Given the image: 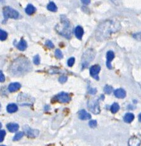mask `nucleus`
<instances>
[{
  "label": "nucleus",
  "mask_w": 141,
  "mask_h": 146,
  "mask_svg": "<svg viewBox=\"0 0 141 146\" xmlns=\"http://www.w3.org/2000/svg\"><path fill=\"white\" fill-rule=\"evenodd\" d=\"M121 29L120 23L113 20H106L98 26L96 31L95 37L99 41H102L109 38L111 35Z\"/></svg>",
  "instance_id": "nucleus-1"
},
{
  "label": "nucleus",
  "mask_w": 141,
  "mask_h": 146,
  "mask_svg": "<svg viewBox=\"0 0 141 146\" xmlns=\"http://www.w3.org/2000/svg\"><path fill=\"white\" fill-rule=\"evenodd\" d=\"M32 66L31 63L25 58H19L14 61L10 66L11 74L13 76H20L29 72Z\"/></svg>",
  "instance_id": "nucleus-2"
},
{
  "label": "nucleus",
  "mask_w": 141,
  "mask_h": 146,
  "mask_svg": "<svg viewBox=\"0 0 141 146\" xmlns=\"http://www.w3.org/2000/svg\"><path fill=\"white\" fill-rule=\"evenodd\" d=\"M56 29L58 33L61 36L70 39L72 36V28L70 24L65 17L62 16L61 17V24L58 25Z\"/></svg>",
  "instance_id": "nucleus-3"
},
{
  "label": "nucleus",
  "mask_w": 141,
  "mask_h": 146,
  "mask_svg": "<svg viewBox=\"0 0 141 146\" xmlns=\"http://www.w3.org/2000/svg\"><path fill=\"white\" fill-rule=\"evenodd\" d=\"M3 15L5 19H17L19 18L20 15L17 10L13 9L9 7H5L3 8Z\"/></svg>",
  "instance_id": "nucleus-4"
},
{
  "label": "nucleus",
  "mask_w": 141,
  "mask_h": 146,
  "mask_svg": "<svg viewBox=\"0 0 141 146\" xmlns=\"http://www.w3.org/2000/svg\"><path fill=\"white\" fill-rule=\"evenodd\" d=\"M94 52L92 49H89V50L85 52L83 57H82V67L83 68L87 67L89 65L90 61L94 59Z\"/></svg>",
  "instance_id": "nucleus-5"
},
{
  "label": "nucleus",
  "mask_w": 141,
  "mask_h": 146,
  "mask_svg": "<svg viewBox=\"0 0 141 146\" xmlns=\"http://www.w3.org/2000/svg\"><path fill=\"white\" fill-rule=\"evenodd\" d=\"M87 106L90 111L95 115H98L100 113V108H99L98 100H92L89 101Z\"/></svg>",
  "instance_id": "nucleus-6"
},
{
  "label": "nucleus",
  "mask_w": 141,
  "mask_h": 146,
  "mask_svg": "<svg viewBox=\"0 0 141 146\" xmlns=\"http://www.w3.org/2000/svg\"><path fill=\"white\" fill-rule=\"evenodd\" d=\"M55 99L61 103H68L71 98L67 93L61 92L55 96Z\"/></svg>",
  "instance_id": "nucleus-7"
},
{
  "label": "nucleus",
  "mask_w": 141,
  "mask_h": 146,
  "mask_svg": "<svg viewBox=\"0 0 141 146\" xmlns=\"http://www.w3.org/2000/svg\"><path fill=\"white\" fill-rule=\"evenodd\" d=\"M23 130H24V132L26 135L29 137H32V138L36 137L39 133V132L38 130H33L28 126L23 127Z\"/></svg>",
  "instance_id": "nucleus-8"
},
{
  "label": "nucleus",
  "mask_w": 141,
  "mask_h": 146,
  "mask_svg": "<svg viewBox=\"0 0 141 146\" xmlns=\"http://www.w3.org/2000/svg\"><path fill=\"white\" fill-rule=\"evenodd\" d=\"M101 70V66L98 65H93L90 68V75L96 80H99L98 74Z\"/></svg>",
  "instance_id": "nucleus-9"
},
{
  "label": "nucleus",
  "mask_w": 141,
  "mask_h": 146,
  "mask_svg": "<svg viewBox=\"0 0 141 146\" xmlns=\"http://www.w3.org/2000/svg\"><path fill=\"white\" fill-rule=\"evenodd\" d=\"M78 118L82 120H86V119H89L91 118V115L88 113L86 110H80L78 113Z\"/></svg>",
  "instance_id": "nucleus-10"
},
{
  "label": "nucleus",
  "mask_w": 141,
  "mask_h": 146,
  "mask_svg": "<svg viewBox=\"0 0 141 146\" xmlns=\"http://www.w3.org/2000/svg\"><path fill=\"white\" fill-rule=\"evenodd\" d=\"M114 96L117 98L123 99L126 96V92L124 89H118L114 92Z\"/></svg>",
  "instance_id": "nucleus-11"
},
{
  "label": "nucleus",
  "mask_w": 141,
  "mask_h": 146,
  "mask_svg": "<svg viewBox=\"0 0 141 146\" xmlns=\"http://www.w3.org/2000/svg\"><path fill=\"white\" fill-rule=\"evenodd\" d=\"M20 87H21V85L20 83L18 82H14L10 84L9 86H8V90L10 92H14L18 90Z\"/></svg>",
  "instance_id": "nucleus-12"
},
{
  "label": "nucleus",
  "mask_w": 141,
  "mask_h": 146,
  "mask_svg": "<svg viewBox=\"0 0 141 146\" xmlns=\"http://www.w3.org/2000/svg\"><path fill=\"white\" fill-rule=\"evenodd\" d=\"M74 33L75 36L77 39H82V36H83L84 35V30L82 27H80V26H77V27L75 29Z\"/></svg>",
  "instance_id": "nucleus-13"
},
{
  "label": "nucleus",
  "mask_w": 141,
  "mask_h": 146,
  "mask_svg": "<svg viewBox=\"0 0 141 146\" xmlns=\"http://www.w3.org/2000/svg\"><path fill=\"white\" fill-rule=\"evenodd\" d=\"M7 129L10 131V132H15L19 128V125L17 123H8L7 125Z\"/></svg>",
  "instance_id": "nucleus-14"
},
{
  "label": "nucleus",
  "mask_w": 141,
  "mask_h": 146,
  "mask_svg": "<svg viewBox=\"0 0 141 146\" xmlns=\"http://www.w3.org/2000/svg\"><path fill=\"white\" fill-rule=\"evenodd\" d=\"M7 110L8 113H13L16 112L18 110V107H17L15 104H8L7 108Z\"/></svg>",
  "instance_id": "nucleus-15"
},
{
  "label": "nucleus",
  "mask_w": 141,
  "mask_h": 146,
  "mask_svg": "<svg viewBox=\"0 0 141 146\" xmlns=\"http://www.w3.org/2000/svg\"><path fill=\"white\" fill-rule=\"evenodd\" d=\"M27 42L25 40L21 39V40L19 42L18 44H17V47L19 49L20 51H24L27 48Z\"/></svg>",
  "instance_id": "nucleus-16"
},
{
  "label": "nucleus",
  "mask_w": 141,
  "mask_h": 146,
  "mask_svg": "<svg viewBox=\"0 0 141 146\" xmlns=\"http://www.w3.org/2000/svg\"><path fill=\"white\" fill-rule=\"evenodd\" d=\"M134 114L128 113H127L126 115L124 116V118H123V120H124L125 122L127 123H130L132 121L134 120Z\"/></svg>",
  "instance_id": "nucleus-17"
},
{
  "label": "nucleus",
  "mask_w": 141,
  "mask_h": 146,
  "mask_svg": "<svg viewBox=\"0 0 141 146\" xmlns=\"http://www.w3.org/2000/svg\"><path fill=\"white\" fill-rule=\"evenodd\" d=\"M35 11H36V8H35L32 5H28L27 7L25 8V12L27 15H32Z\"/></svg>",
  "instance_id": "nucleus-18"
},
{
  "label": "nucleus",
  "mask_w": 141,
  "mask_h": 146,
  "mask_svg": "<svg viewBox=\"0 0 141 146\" xmlns=\"http://www.w3.org/2000/svg\"><path fill=\"white\" fill-rule=\"evenodd\" d=\"M47 8L49 11H53V12H55V11H57V7L53 2H50L48 4V5L47 6Z\"/></svg>",
  "instance_id": "nucleus-19"
},
{
  "label": "nucleus",
  "mask_w": 141,
  "mask_h": 146,
  "mask_svg": "<svg viewBox=\"0 0 141 146\" xmlns=\"http://www.w3.org/2000/svg\"><path fill=\"white\" fill-rule=\"evenodd\" d=\"M114 58V54L112 51H109L106 54V59L107 61L106 62L111 63V61H112Z\"/></svg>",
  "instance_id": "nucleus-20"
},
{
  "label": "nucleus",
  "mask_w": 141,
  "mask_h": 146,
  "mask_svg": "<svg viewBox=\"0 0 141 146\" xmlns=\"http://www.w3.org/2000/svg\"><path fill=\"white\" fill-rule=\"evenodd\" d=\"M120 109V106L118 103H113L111 107V111L112 113H116Z\"/></svg>",
  "instance_id": "nucleus-21"
},
{
  "label": "nucleus",
  "mask_w": 141,
  "mask_h": 146,
  "mask_svg": "<svg viewBox=\"0 0 141 146\" xmlns=\"http://www.w3.org/2000/svg\"><path fill=\"white\" fill-rule=\"evenodd\" d=\"M134 141H133V140L130 139V141H129V142H128L129 145H140V141L139 139L137 138H135V139H134Z\"/></svg>",
  "instance_id": "nucleus-22"
},
{
  "label": "nucleus",
  "mask_w": 141,
  "mask_h": 146,
  "mask_svg": "<svg viewBox=\"0 0 141 146\" xmlns=\"http://www.w3.org/2000/svg\"><path fill=\"white\" fill-rule=\"evenodd\" d=\"M8 37V34L7 33V32H5L3 30L0 31V39L1 40H5L7 39V38Z\"/></svg>",
  "instance_id": "nucleus-23"
},
{
  "label": "nucleus",
  "mask_w": 141,
  "mask_h": 146,
  "mask_svg": "<svg viewBox=\"0 0 141 146\" xmlns=\"http://www.w3.org/2000/svg\"><path fill=\"white\" fill-rule=\"evenodd\" d=\"M23 135H24V134H23V132H18L17 133H16L15 135L14 136L13 141H19L20 139H21L22 138Z\"/></svg>",
  "instance_id": "nucleus-24"
},
{
  "label": "nucleus",
  "mask_w": 141,
  "mask_h": 146,
  "mask_svg": "<svg viewBox=\"0 0 141 146\" xmlns=\"http://www.w3.org/2000/svg\"><path fill=\"white\" fill-rule=\"evenodd\" d=\"M112 90H113L112 87H111L110 86H106L104 87V92L107 94H110L111 92H112Z\"/></svg>",
  "instance_id": "nucleus-25"
},
{
  "label": "nucleus",
  "mask_w": 141,
  "mask_h": 146,
  "mask_svg": "<svg viewBox=\"0 0 141 146\" xmlns=\"http://www.w3.org/2000/svg\"><path fill=\"white\" fill-rule=\"evenodd\" d=\"M55 56L57 57L58 59H61L63 58V54L60 49H57L55 51Z\"/></svg>",
  "instance_id": "nucleus-26"
},
{
  "label": "nucleus",
  "mask_w": 141,
  "mask_h": 146,
  "mask_svg": "<svg viewBox=\"0 0 141 146\" xmlns=\"http://www.w3.org/2000/svg\"><path fill=\"white\" fill-rule=\"evenodd\" d=\"M33 61H34V63L35 64V65H39V64L40 63V57L38 54L36 55L34 57V60H33Z\"/></svg>",
  "instance_id": "nucleus-27"
},
{
  "label": "nucleus",
  "mask_w": 141,
  "mask_h": 146,
  "mask_svg": "<svg viewBox=\"0 0 141 146\" xmlns=\"http://www.w3.org/2000/svg\"><path fill=\"white\" fill-rule=\"evenodd\" d=\"M133 37H134L135 39H136L137 40H139V41H141V32H140V33L134 34L133 35Z\"/></svg>",
  "instance_id": "nucleus-28"
},
{
  "label": "nucleus",
  "mask_w": 141,
  "mask_h": 146,
  "mask_svg": "<svg viewBox=\"0 0 141 146\" xmlns=\"http://www.w3.org/2000/svg\"><path fill=\"white\" fill-rule=\"evenodd\" d=\"M6 135V132L5 130H1L0 131V142H2L3 141V139L5 138V136Z\"/></svg>",
  "instance_id": "nucleus-29"
},
{
  "label": "nucleus",
  "mask_w": 141,
  "mask_h": 146,
  "mask_svg": "<svg viewBox=\"0 0 141 146\" xmlns=\"http://www.w3.org/2000/svg\"><path fill=\"white\" fill-rule=\"evenodd\" d=\"M74 63H75V58H73V57H72V58H70V59L68 60V66H70V67H71V66H72L73 65V64H74Z\"/></svg>",
  "instance_id": "nucleus-30"
},
{
  "label": "nucleus",
  "mask_w": 141,
  "mask_h": 146,
  "mask_svg": "<svg viewBox=\"0 0 141 146\" xmlns=\"http://www.w3.org/2000/svg\"><path fill=\"white\" fill-rule=\"evenodd\" d=\"M89 125L90 128H95L97 126L96 120H90L89 123Z\"/></svg>",
  "instance_id": "nucleus-31"
},
{
  "label": "nucleus",
  "mask_w": 141,
  "mask_h": 146,
  "mask_svg": "<svg viewBox=\"0 0 141 146\" xmlns=\"http://www.w3.org/2000/svg\"><path fill=\"white\" fill-rule=\"evenodd\" d=\"M46 46L48 47V48H54V44L53 43L51 40H47V41L46 42Z\"/></svg>",
  "instance_id": "nucleus-32"
},
{
  "label": "nucleus",
  "mask_w": 141,
  "mask_h": 146,
  "mask_svg": "<svg viewBox=\"0 0 141 146\" xmlns=\"http://www.w3.org/2000/svg\"><path fill=\"white\" fill-rule=\"evenodd\" d=\"M67 81V77H65V76H61V77L59 78V82L61 84L66 82Z\"/></svg>",
  "instance_id": "nucleus-33"
},
{
  "label": "nucleus",
  "mask_w": 141,
  "mask_h": 146,
  "mask_svg": "<svg viewBox=\"0 0 141 146\" xmlns=\"http://www.w3.org/2000/svg\"><path fill=\"white\" fill-rule=\"evenodd\" d=\"M97 92V89L94 88H90L89 89V93L90 94H95Z\"/></svg>",
  "instance_id": "nucleus-34"
},
{
  "label": "nucleus",
  "mask_w": 141,
  "mask_h": 146,
  "mask_svg": "<svg viewBox=\"0 0 141 146\" xmlns=\"http://www.w3.org/2000/svg\"><path fill=\"white\" fill-rule=\"evenodd\" d=\"M5 80V76L3 74L2 71H1V72H0V81H1V82H3Z\"/></svg>",
  "instance_id": "nucleus-35"
},
{
  "label": "nucleus",
  "mask_w": 141,
  "mask_h": 146,
  "mask_svg": "<svg viewBox=\"0 0 141 146\" xmlns=\"http://www.w3.org/2000/svg\"><path fill=\"white\" fill-rule=\"evenodd\" d=\"M81 1L82 2V3H84V5H89L90 3V0H81Z\"/></svg>",
  "instance_id": "nucleus-36"
},
{
  "label": "nucleus",
  "mask_w": 141,
  "mask_h": 146,
  "mask_svg": "<svg viewBox=\"0 0 141 146\" xmlns=\"http://www.w3.org/2000/svg\"><path fill=\"white\" fill-rule=\"evenodd\" d=\"M111 1H112L114 4L118 5V2H117V0H110Z\"/></svg>",
  "instance_id": "nucleus-37"
},
{
  "label": "nucleus",
  "mask_w": 141,
  "mask_h": 146,
  "mask_svg": "<svg viewBox=\"0 0 141 146\" xmlns=\"http://www.w3.org/2000/svg\"><path fill=\"white\" fill-rule=\"evenodd\" d=\"M49 109V106H48V105H47V106H46L45 107V111L48 110Z\"/></svg>",
  "instance_id": "nucleus-38"
},
{
  "label": "nucleus",
  "mask_w": 141,
  "mask_h": 146,
  "mask_svg": "<svg viewBox=\"0 0 141 146\" xmlns=\"http://www.w3.org/2000/svg\"><path fill=\"white\" fill-rule=\"evenodd\" d=\"M139 121L141 122V113L139 115Z\"/></svg>",
  "instance_id": "nucleus-39"
}]
</instances>
